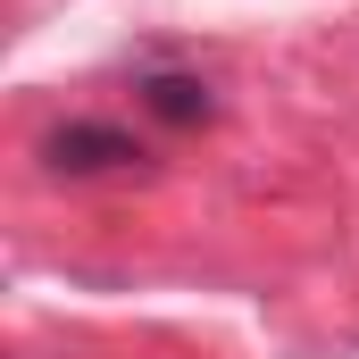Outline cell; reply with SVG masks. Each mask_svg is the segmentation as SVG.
<instances>
[{"label": "cell", "instance_id": "6da1fadb", "mask_svg": "<svg viewBox=\"0 0 359 359\" xmlns=\"http://www.w3.org/2000/svg\"><path fill=\"white\" fill-rule=\"evenodd\" d=\"M42 176L59 184H109V176H151V142L134 126H109V117H67L34 142Z\"/></svg>", "mask_w": 359, "mask_h": 359}, {"label": "cell", "instance_id": "7a4b0ae2", "mask_svg": "<svg viewBox=\"0 0 359 359\" xmlns=\"http://www.w3.org/2000/svg\"><path fill=\"white\" fill-rule=\"evenodd\" d=\"M134 100H142V117L168 126V134H201V126H217V84L192 76V67H142V76H134Z\"/></svg>", "mask_w": 359, "mask_h": 359}]
</instances>
